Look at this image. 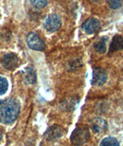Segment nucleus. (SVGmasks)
<instances>
[{"label":"nucleus","mask_w":123,"mask_h":146,"mask_svg":"<svg viewBox=\"0 0 123 146\" xmlns=\"http://www.w3.org/2000/svg\"><path fill=\"white\" fill-rule=\"evenodd\" d=\"M0 16H1V15H0Z\"/></svg>","instance_id":"obj_19"},{"label":"nucleus","mask_w":123,"mask_h":146,"mask_svg":"<svg viewBox=\"0 0 123 146\" xmlns=\"http://www.w3.org/2000/svg\"><path fill=\"white\" fill-rule=\"evenodd\" d=\"M100 27V21L96 18H89L82 24V29L88 35H92L96 33Z\"/></svg>","instance_id":"obj_9"},{"label":"nucleus","mask_w":123,"mask_h":146,"mask_svg":"<svg viewBox=\"0 0 123 146\" xmlns=\"http://www.w3.org/2000/svg\"><path fill=\"white\" fill-rule=\"evenodd\" d=\"M108 78L107 72L104 68L96 67L93 69L91 84L94 86H102L106 83Z\"/></svg>","instance_id":"obj_5"},{"label":"nucleus","mask_w":123,"mask_h":146,"mask_svg":"<svg viewBox=\"0 0 123 146\" xmlns=\"http://www.w3.org/2000/svg\"><path fill=\"white\" fill-rule=\"evenodd\" d=\"M90 128L95 134H102L107 131L108 122L100 117H95L90 120Z\"/></svg>","instance_id":"obj_8"},{"label":"nucleus","mask_w":123,"mask_h":146,"mask_svg":"<svg viewBox=\"0 0 123 146\" xmlns=\"http://www.w3.org/2000/svg\"><path fill=\"white\" fill-rule=\"evenodd\" d=\"M90 139V131L87 126L78 125L71 134L70 141L74 145H83Z\"/></svg>","instance_id":"obj_2"},{"label":"nucleus","mask_w":123,"mask_h":146,"mask_svg":"<svg viewBox=\"0 0 123 146\" xmlns=\"http://www.w3.org/2000/svg\"><path fill=\"white\" fill-rule=\"evenodd\" d=\"M25 80L27 81L28 83L33 85L37 81V76H36V73L34 71L33 68L30 67H27L25 69Z\"/></svg>","instance_id":"obj_13"},{"label":"nucleus","mask_w":123,"mask_h":146,"mask_svg":"<svg viewBox=\"0 0 123 146\" xmlns=\"http://www.w3.org/2000/svg\"><path fill=\"white\" fill-rule=\"evenodd\" d=\"M9 83L7 79L4 77L0 76V96L5 94L8 90Z\"/></svg>","instance_id":"obj_15"},{"label":"nucleus","mask_w":123,"mask_h":146,"mask_svg":"<svg viewBox=\"0 0 123 146\" xmlns=\"http://www.w3.org/2000/svg\"><path fill=\"white\" fill-rule=\"evenodd\" d=\"M101 146H118L120 144L114 137H106L103 139L100 142Z\"/></svg>","instance_id":"obj_14"},{"label":"nucleus","mask_w":123,"mask_h":146,"mask_svg":"<svg viewBox=\"0 0 123 146\" xmlns=\"http://www.w3.org/2000/svg\"><path fill=\"white\" fill-rule=\"evenodd\" d=\"M62 19L57 14H51L45 18L43 27L49 33H55L62 27Z\"/></svg>","instance_id":"obj_3"},{"label":"nucleus","mask_w":123,"mask_h":146,"mask_svg":"<svg viewBox=\"0 0 123 146\" xmlns=\"http://www.w3.org/2000/svg\"><path fill=\"white\" fill-rule=\"evenodd\" d=\"M64 135V129L59 125H53L45 131L44 137L48 141H55L61 139Z\"/></svg>","instance_id":"obj_7"},{"label":"nucleus","mask_w":123,"mask_h":146,"mask_svg":"<svg viewBox=\"0 0 123 146\" xmlns=\"http://www.w3.org/2000/svg\"><path fill=\"white\" fill-rule=\"evenodd\" d=\"M49 3V0H31V3L36 9H43Z\"/></svg>","instance_id":"obj_17"},{"label":"nucleus","mask_w":123,"mask_h":146,"mask_svg":"<svg viewBox=\"0 0 123 146\" xmlns=\"http://www.w3.org/2000/svg\"><path fill=\"white\" fill-rule=\"evenodd\" d=\"M107 3L112 9H118L123 5V0H107Z\"/></svg>","instance_id":"obj_16"},{"label":"nucleus","mask_w":123,"mask_h":146,"mask_svg":"<svg viewBox=\"0 0 123 146\" xmlns=\"http://www.w3.org/2000/svg\"><path fill=\"white\" fill-rule=\"evenodd\" d=\"M123 49V37L120 35H114L112 42L110 44L109 52H114L116 51L122 50Z\"/></svg>","instance_id":"obj_11"},{"label":"nucleus","mask_w":123,"mask_h":146,"mask_svg":"<svg viewBox=\"0 0 123 146\" xmlns=\"http://www.w3.org/2000/svg\"><path fill=\"white\" fill-rule=\"evenodd\" d=\"M2 139H3V132H2V131L0 130V141H1Z\"/></svg>","instance_id":"obj_18"},{"label":"nucleus","mask_w":123,"mask_h":146,"mask_svg":"<svg viewBox=\"0 0 123 146\" xmlns=\"http://www.w3.org/2000/svg\"><path fill=\"white\" fill-rule=\"evenodd\" d=\"M20 111V102L18 99L9 98L0 101V122L9 124L16 120Z\"/></svg>","instance_id":"obj_1"},{"label":"nucleus","mask_w":123,"mask_h":146,"mask_svg":"<svg viewBox=\"0 0 123 146\" xmlns=\"http://www.w3.org/2000/svg\"><path fill=\"white\" fill-rule=\"evenodd\" d=\"M2 66L7 70H14L19 65V58L15 53H9L1 59Z\"/></svg>","instance_id":"obj_6"},{"label":"nucleus","mask_w":123,"mask_h":146,"mask_svg":"<svg viewBox=\"0 0 123 146\" xmlns=\"http://www.w3.org/2000/svg\"><path fill=\"white\" fill-rule=\"evenodd\" d=\"M108 38L107 36H103L99 38L94 45V48L98 54H104L106 52V43L108 42Z\"/></svg>","instance_id":"obj_12"},{"label":"nucleus","mask_w":123,"mask_h":146,"mask_svg":"<svg viewBox=\"0 0 123 146\" xmlns=\"http://www.w3.org/2000/svg\"><path fill=\"white\" fill-rule=\"evenodd\" d=\"M78 102H79V98L78 96H71L68 98L65 99L61 104V107L62 108V110L67 111H72L77 108Z\"/></svg>","instance_id":"obj_10"},{"label":"nucleus","mask_w":123,"mask_h":146,"mask_svg":"<svg viewBox=\"0 0 123 146\" xmlns=\"http://www.w3.org/2000/svg\"><path fill=\"white\" fill-rule=\"evenodd\" d=\"M28 46L35 51H43L45 48V44L35 33H30L26 37Z\"/></svg>","instance_id":"obj_4"}]
</instances>
